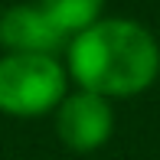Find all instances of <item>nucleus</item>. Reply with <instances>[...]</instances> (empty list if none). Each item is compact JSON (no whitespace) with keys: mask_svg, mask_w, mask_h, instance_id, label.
I'll use <instances>...</instances> for the list:
<instances>
[{"mask_svg":"<svg viewBox=\"0 0 160 160\" xmlns=\"http://www.w3.org/2000/svg\"><path fill=\"white\" fill-rule=\"evenodd\" d=\"M69 75L78 88L105 98H131L154 85L160 46L147 26L124 17H101L69 39Z\"/></svg>","mask_w":160,"mask_h":160,"instance_id":"f257e3e1","label":"nucleus"},{"mask_svg":"<svg viewBox=\"0 0 160 160\" xmlns=\"http://www.w3.org/2000/svg\"><path fill=\"white\" fill-rule=\"evenodd\" d=\"M69 72L56 56L3 52L0 59V111L10 118H39L65 98Z\"/></svg>","mask_w":160,"mask_h":160,"instance_id":"f03ea898","label":"nucleus"},{"mask_svg":"<svg viewBox=\"0 0 160 160\" xmlns=\"http://www.w3.org/2000/svg\"><path fill=\"white\" fill-rule=\"evenodd\" d=\"M114 131V111L111 98L95 95V92H72L56 108V134L69 150L75 154H92L105 147Z\"/></svg>","mask_w":160,"mask_h":160,"instance_id":"7ed1b4c3","label":"nucleus"},{"mask_svg":"<svg viewBox=\"0 0 160 160\" xmlns=\"http://www.w3.org/2000/svg\"><path fill=\"white\" fill-rule=\"evenodd\" d=\"M72 36L56 26V20L39 3H13L0 13V46L7 52H36L56 56L69 49Z\"/></svg>","mask_w":160,"mask_h":160,"instance_id":"20e7f679","label":"nucleus"},{"mask_svg":"<svg viewBox=\"0 0 160 160\" xmlns=\"http://www.w3.org/2000/svg\"><path fill=\"white\" fill-rule=\"evenodd\" d=\"M39 7L56 20L59 30L75 36V33H82L85 26H92V23L101 20L105 0H39Z\"/></svg>","mask_w":160,"mask_h":160,"instance_id":"39448f33","label":"nucleus"}]
</instances>
